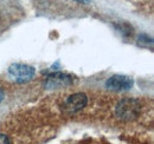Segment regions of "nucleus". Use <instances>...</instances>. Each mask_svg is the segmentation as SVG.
Returning a JSON list of instances; mask_svg holds the SVG:
<instances>
[{"label": "nucleus", "mask_w": 154, "mask_h": 144, "mask_svg": "<svg viewBox=\"0 0 154 144\" xmlns=\"http://www.w3.org/2000/svg\"><path fill=\"white\" fill-rule=\"evenodd\" d=\"M115 112L119 118L125 119V121H131V119H134L135 117L139 115L140 104L136 99L126 98V99H122L116 105Z\"/></svg>", "instance_id": "f257e3e1"}, {"label": "nucleus", "mask_w": 154, "mask_h": 144, "mask_svg": "<svg viewBox=\"0 0 154 144\" xmlns=\"http://www.w3.org/2000/svg\"><path fill=\"white\" fill-rule=\"evenodd\" d=\"M10 74L19 83H25V82H29L35 76V69L32 66H29V65H24V64H13L10 66L8 69Z\"/></svg>", "instance_id": "f03ea898"}, {"label": "nucleus", "mask_w": 154, "mask_h": 144, "mask_svg": "<svg viewBox=\"0 0 154 144\" xmlns=\"http://www.w3.org/2000/svg\"><path fill=\"white\" fill-rule=\"evenodd\" d=\"M72 77L64 74V73H54L50 74L45 80V88L46 89H62L65 86H69L72 84Z\"/></svg>", "instance_id": "7ed1b4c3"}, {"label": "nucleus", "mask_w": 154, "mask_h": 144, "mask_svg": "<svg viewBox=\"0 0 154 144\" xmlns=\"http://www.w3.org/2000/svg\"><path fill=\"white\" fill-rule=\"evenodd\" d=\"M88 103V98L84 93H74L64 102V109L68 112H77L84 108Z\"/></svg>", "instance_id": "20e7f679"}, {"label": "nucleus", "mask_w": 154, "mask_h": 144, "mask_svg": "<svg viewBox=\"0 0 154 144\" xmlns=\"http://www.w3.org/2000/svg\"><path fill=\"white\" fill-rule=\"evenodd\" d=\"M106 86L115 91L128 90L133 86V79L127 76H113L106 82Z\"/></svg>", "instance_id": "39448f33"}, {"label": "nucleus", "mask_w": 154, "mask_h": 144, "mask_svg": "<svg viewBox=\"0 0 154 144\" xmlns=\"http://www.w3.org/2000/svg\"><path fill=\"white\" fill-rule=\"evenodd\" d=\"M0 144H10V140L6 135L0 134Z\"/></svg>", "instance_id": "423d86ee"}, {"label": "nucleus", "mask_w": 154, "mask_h": 144, "mask_svg": "<svg viewBox=\"0 0 154 144\" xmlns=\"http://www.w3.org/2000/svg\"><path fill=\"white\" fill-rule=\"evenodd\" d=\"M77 2H81V4H89V2H91V0H75Z\"/></svg>", "instance_id": "0eeeda50"}, {"label": "nucleus", "mask_w": 154, "mask_h": 144, "mask_svg": "<svg viewBox=\"0 0 154 144\" xmlns=\"http://www.w3.org/2000/svg\"><path fill=\"white\" fill-rule=\"evenodd\" d=\"M4 99V91L1 90V88H0V102Z\"/></svg>", "instance_id": "6e6552de"}]
</instances>
